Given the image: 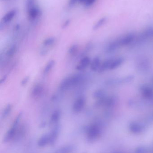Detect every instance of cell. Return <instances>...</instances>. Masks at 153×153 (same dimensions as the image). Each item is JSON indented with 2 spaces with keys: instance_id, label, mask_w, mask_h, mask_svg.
Masks as SVG:
<instances>
[{
  "instance_id": "obj_1",
  "label": "cell",
  "mask_w": 153,
  "mask_h": 153,
  "mask_svg": "<svg viewBox=\"0 0 153 153\" xmlns=\"http://www.w3.org/2000/svg\"><path fill=\"white\" fill-rule=\"evenodd\" d=\"M136 35L134 33H129L122 37L117 42H115L116 45H124L130 44L135 39Z\"/></svg>"
},
{
  "instance_id": "obj_2",
  "label": "cell",
  "mask_w": 153,
  "mask_h": 153,
  "mask_svg": "<svg viewBox=\"0 0 153 153\" xmlns=\"http://www.w3.org/2000/svg\"><path fill=\"white\" fill-rule=\"evenodd\" d=\"M85 104V99L83 96L78 98L75 101L73 105V110L75 112H79L81 111Z\"/></svg>"
},
{
  "instance_id": "obj_3",
  "label": "cell",
  "mask_w": 153,
  "mask_h": 153,
  "mask_svg": "<svg viewBox=\"0 0 153 153\" xmlns=\"http://www.w3.org/2000/svg\"><path fill=\"white\" fill-rule=\"evenodd\" d=\"M27 12H28V18L31 20L36 19L38 17L40 13L39 9L36 5L28 9Z\"/></svg>"
},
{
  "instance_id": "obj_4",
  "label": "cell",
  "mask_w": 153,
  "mask_h": 153,
  "mask_svg": "<svg viewBox=\"0 0 153 153\" xmlns=\"http://www.w3.org/2000/svg\"><path fill=\"white\" fill-rule=\"evenodd\" d=\"M44 88L41 84H37L33 86L31 91V95L34 98H39L43 93Z\"/></svg>"
},
{
  "instance_id": "obj_5",
  "label": "cell",
  "mask_w": 153,
  "mask_h": 153,
  "mask_svg": "<svg viewBox=\"0 0 153 153\" xmlns=\"http://www.w3.org/2000/svg\"><path fill=\"white\" fill-rule=\"evenodd\" d=\"M90 59L89 57L86 56L84 57L80 61V62L78 64V65L76 66V70L78 71H82L85 69L86 67H88L91 64Z\"/></svg>"
},
{
  "instance_id": "obj_6",
  "label": "cell",
  "mask_w": 153,
  "mask_h": 153,
  "mask_svg": "<svg viewBox=\"0 0 153 153\" xmlns=\"http://www.w3.org/2000/svg\"><path fill=\"white\" fill-rule=\"evenodd\" d=\"M16 14V11L15 10H11L8 12L2 19L3 22L4 23H7L12 20Z\"/></svg>"
},
{
  "instance_id": "obj_7",
  "label": "cell",
  "mask_w": 153,
  "mask_h": 153,
  "mask_svg": "<svg viewBox=\"0 0 153 153\" xmlns=\"http://www.w3.org/2000/svg\"><path fill=\"white\" fill-rule=\"evenodd\" d=\"M102 64L101 63L100 60L98 57H95L92 62H91L90 68L92 71H99L101 66Z\"/></svg>"
},
{
  "instance_id": "obj_8",
  "label": "cell",
  "mask_w": 153,
  "mask_h": 153,
  "mask_svg": "<svg viewBox=\"0 0 153 153\" xmlns=\"http://www.w3.org/2000/svg\"><path fill=\"white\" fill-rule=\"evenodd\" d=\"M142 37L145 38H153V27L146 29L142 34Z\"/></svg>"
},
{
  "instance_id": "obj_9",
  "label": "cell",
  "mask_w": 153,
  "mask_h": 153,
  "mask_svg": "<svg viewBox=\"0 0 153 153\" xmlns=\"http://www.w3.org/2000/svg\"><path fill=\"white\" fill-rule=\"evenodd\" d=\"M107 18L106 17H102L101 19H100L93 27V29L97 30L102 27L106 23V22L107 21Z\"/></svg>"
},
{
  "instance_id": "obj_10",
  "label": "cell",
  "mask_w": 153,
  "mask_h": 153,
  "mask_svg": "<svg viewBox=\"0 0 153 153\" xmlns=\"http://www.w3.org/2000/svg\"><path fill=\"white\" fill-rule=\"evenodd\" d=\"M105 93L102 90H99L95 91L93 93V97L95 99H98L99 100L104 99L105 97Z\"/></svg>"
},
{
  "instance_id": "obj_11",
  "label": "cell",
  "mask_w": 153,
  "mask_h": 153,
  "mask_svg": "<svg viewBox=\"0 0 153 153\" xmlns=\"http://www.w3.org/2000/svg\"><path fill=\"white\" fill-rule=\"evenodd\" d=\"M17 51V46L16 45H13L9 48L6 53V55L8 57H11L13 56Z\"/></svg>"
},
{
  "instance_id": "obj_12",
  "label": "cell",
  "mask_w": 153,
  "mask_h": 153,
  "mask_svg": "<svg viewBox=\"0 0 153 153\" xmlns=\"http://www.w3.org/2000/svg\"><path fill=\"white\" fill-rule=\"evenodd\" d=\"M55 61L54 60H51L49 61L47 64L45 66V69H44V74H47L49 72L51 69L53 68V66L54 65Z\"/></svg>"
},
{
  "instance_id": "obj_13",
  "label": "cell",
  "mask_w": 153,
  "mask_h": 153,
  "mask_svg": "<svg viewBox=\"0 0 153 153\" xmlns=\"http://www.w3.org/2000/svg\"><path fill=\"white\" fill-rule=\"evenodd\" d=\"M61 116V112L59 110L55 111L51 116V120L53 121H57L60 118Z\"/></svg>"
},
{
  "instance_id": "obj_14",
  "label": "cell",
  "mask_w": 153,
  "mask_h": 153,
  "mask_svg": "<svg viewBox=\"0 0 153 153\" xmlns=\"http://www.w3.org/2000/svg\"><path fill=\"white\" fill-rule=\"evenodd\" d=\"M55 42V38L54 37H49L46 39L44 42L43 45L46 46H49L52 45Z\"/></svg>"
},
{
  "instance_id": "obj_15",
  "label": "cell",
  "mask_w": 153,
  "mask_h": 153,
  "mask_svg": "<svg viewBox=\"0 0 153 153\" xmlns=\"http://www.w3.org/2000/svg\"><path fill=\"white\" fill-rule=\"evenodd\" d=\"M78 50V46L76 45H73L71 46L68 50V53L71 55H74L76 53Z\"/></svg>"
},
{
  "instance_id": "obj_16",
  "label": "cell",
  "mask_w": 153,
  "mask_h": 153,
  "mask_svg": "<svg viewBox=\"0 0 153 153\" xmlns=\"http://www.w3.org/2000/svg\"><path fill=\"white\" fill-rule=\"evenodd\" d=\"M12 108V106L11 104H8L6 105L3 112V116L4 117H6L10 113Z\"/></svg>"
},
{
  "instance_id": "obj_17",
  "label": "cell",
  "mask_w": 153,
  "mask_h": 153,
  "mask_svg": "<svg viewBox=\"0 0 153 153\" xmlns=\"http://www.w3.org/2000/svg\"><path fill=\"white\" fill-rule=\"evenodd\" d=\"M97 0H84L83 2V4L87 7H90L93 5Z\"/></svg>"
},
{
  "instance_id": "obj_18",
  "label": "cell",
  "mask_w": 153,
  "mask_h": 153,
  "mask_svg": "<svg viewBox=\"0 0 153 153\" xmlns=\"http://www.w3.org/2000/svg\"><path fill=\"white\" fill-rule=\"evenodd\" d=\"M34 5H35V0H27L26 1L27 10Z\"/></svg>"
},
{
  "instance_id": "obj_19",
  "label": "cell",
  "mask_w": 153,
  "mask_h": 153,
  "mask_svg": "<svg viewBox=\"0 0 153 153\" xmlns=\"http://www.w3.org/2000/svg\"><path fill=\"white\" fill-rule=\"evenodd\" d=\"M29 79V77L28 76L24 77L21 82V85L22 86H24V85H26L28 82Z\"/></svg>"
},
{
  "instance_id": "obj_20",
  "label": "cell",
  "mask_w": 153,
  "mask_h": 153,
  "mask_svg": "<svg viewBox=\"0 0 153 153\" xmlns=\"http://www.w3.org/2000/svg\"><path fill=\"white\" fill-rule=\"evenodd\" d=\"M69 22H70V21H69V20H67L66 21V22H65L63 25V27H66V26L69 24Z\"/></svg>"
},
{
  "instance_id": "obj_21",
  "label": "cell",
  "mask_w": 153,
  "mask_h": 153,
  "mask_svg": "<svg viewBox=\"0 0 153 153\" xmlns=\"http://www.w3.org/2000/svg\"><path fill=\"white\" fill-rule=\"evenodd\" d=\"M6 76H4L1 79V82H0V83H1V84L3 82V81H5V80H6Z\"/></svg>"
}]
</instances>
